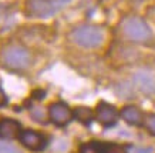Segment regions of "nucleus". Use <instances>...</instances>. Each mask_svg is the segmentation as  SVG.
<instances>
[{
  "label": "nucleus",
  "instance_id": "obj_1",
  "mask_svg": "<svg viewBox=\"0 0 155 153\" xmlns=\"http://www.w3.org/2000/svg\"><path fill=\"white\" fill-rule=\"evenodd\" d=\"M70 0H27L24 10L28 17L48 19L63 10Z\"/></svg>",
  "mask_w": 155,
  "mask_h": 153
},
{
  "label": "nucleus",
  "instance_id": "obj_2",
  "mask_svg": "<svg viewBox=\"0 0 155 153\" xmlns=\"http://www.w3.org/2000/svg\"><path fill=\"white\" fill-rule=\"evenodd\" d=\"M71 40L77 46L84 49H95L101 46L104 42V32L98 26L93 24H83L75 27L70 33Z\"/></svg>",
  "mask_w": 155,
  "mask_h": 153
},
{
  "label": "nucleus",
  "instance_id": "obj_3",
  "mask_svg": "<svg viewBox=\"0 0 155 153\" xmlns=\"http://www.w3.org/2000/svg\"><path fill=\"white\" fill-rule=\"evenodd\" d=\"M31 62L30 53L23 46H17V44H12L3 49L2 52V63L5 67L14 70V72H20L27 69L28 64Z\"/></svg>",
  "mask_w": 155,
  "mask_h": 153
},
{
  "label": "nucleus",
  "instance_id": "obj_4",
  "mask_svg": "<svg viewBox=\"0 0 155 153\" xmlns=\"http://www.w3.org/2000/svg\"><path fill=\"white\" fill-rule=\"evenodd\" d=\"M122 33L131 42H137V43H145L152 36L150 26L138 16H131L124 20Z\"/></svg>",
  "mask_w": 155,
  "mask_h": 153
},
{
  "label": "nucleus",
  "instance_id": "obj_5",
  "mask_svg": "<svg viewBox=\"0 0 155 153\" xmlns=\"http://www.w3.org/2000/svg\"><path fill=\"white\" fill-rule=\"evenodd\" d=\"M132 83L138 90L147 96L155 95V75L151 70L141 69L132 75Z\"/></svg>",
  "mask_w": 155,
  "mask_h": 153
},
{
  "label": "nucleus",
  "instance_id": "obj_6",
  "mask_svg": "<svg viewBox=\"0 0 155 153\" xmlns=\"http://www.w3.org/2000/svg\"><path fill=\"white\" fill-rule=\"evenodd\" d=\"M48 119L51 120V123H54L56 126H67L71 120L74 119L73 116V110L63 102H57L53 103L48 107Z\"/></svg>",
  "mask_w": 155,
  "mask_h": 153
},
{
  "label": "nucleus",
  "instance_id": "obj_7",
  "mask_svg": "<svg viewBox=\"0 0 155 153\" xmlns=\"http://www.w3.org/2000/svg\"><path fill=\"white\" fill-rule=\"evenodd\" d=\"M19 140L24 148L33 150V152H41L47 148V137L34 130H21Z\"/></svg>",
  "mask_w": 155,
  "mask_h": 153
},
{
  "label": "nucleus",
  "instance_id": "obj_8",
  "mask_svg": "<svg viewBox=\"0 0 155 153\" xmlns=\"http://www.w3.org/2000/svg\"><path fill=\"white\" fill-rule=\"evenodd\" d=\"M95 119L104 127H113L118 120V110L107 102H101L95 107Z\"/></svg>",
  "mask_w": 155,
  "mask_h": 153
},
{
  "label": "nucleus",
  "instance_id": "obj_9",
  "mask_svg": "<svg viewBox=\"0 0 155 153\" xmlns=\"http://www.w3.org/2000/svg\"><path fill=\"white\" fill-rule=\"evenodd\" d=\"M21 133V124L14 119H2L0 120V139L12 140L19 137Z\"/></svg>",
  "mask_w": 155,
  "mask_h": 153
},
{
  "label": "nucleus",
  "instance_id": "obj_10",
  "mask_svg": "<svg viewBox=\"0 0 155 153\" xmlns=\"http://www.w3.org/2000/svg\"><path fill=\"white\" fill-rule=\"evenodd\" d=\"M121 117L124 119V122H127L131 126H141L145 119H144V113L138 109L137 106H125L121 110Z\"/></svg>",
  "mask_w": 155,
  "mask_h": 153
},
{
  "label": "nucleus",
  "instance_id": "obj_11",
  "mask_svg": "<svg viewBox=\"0 0 155 153\" xmlns=\"http://www.w3.org/2000/svg\"><path fill=\"white\" fill-rule=\"evenodd\" d=\"M73 116H74V119L78 120L80 123L88 126V124H91L93 119H94L95 113H93V110L90 109V107L81 106V107H77V109L73 112Z\"/></svg>",
  "mask_w": 155,
  "mask_h": 153
},
{
  "label": "nucleus",
  "instance_id": "obj_12",
  "mask_svg": "<svg viewBox=\"0 0 155 153\" xmlns=\"http://www.w3.org/2000/svg\"><path fill=\"white\" fill-rule=\"evenodd\" d=\"M101 153H128L127 148L118 143H107V142H100Z\"/></svg>",
  "mask_w": 155,
  "mask_h": 153
},
{
  "label": "nucleus",
  "instance_id": "obj_13",
  "mask_svg": "<svg viewBox=\"0 0 155 153\" xmlns=\"http://www.w3.org/2000/svg\"><path fill=\"white\" fill-rule=\"evenodd\" d=\"M78 153H101V146H100V142L93 140V142H88V143L81 144Z\"/></svg>",
  "mask_w": 155,
  "mask_h": 153
},
{
  "label": "nucleus",
  "instance_id": "obj_14",
  "mask_svg": "<svg viewBox=\"0 0 155 153\" xmlns=\"http://www.w3.org/2000/svg\"><path fill=\"white\" fill-rule=\"evenodd\" d=\"M0 153H21L14 144L0 140Z\"/></svg>",
  "mask_w": 155,
  "mask_h": 153
},
{
  "label": "nucleus",
  "instance_id": "obj_15",
  "mask_svg": "<svg viewBox=\"0 0 155 153\" xmlns=\"http://www.w3.org/2000/svg\"><path fill=\"white\" fill-rule=\"evenodd\" d=\"M145 127L152 136H155V115H150L145 119Z\"/></svg>",
  "mask_w": 155,
  "mask_h": 153
},
{
  "label": "nucleus",
  "instance_id": "obj_16",
  "mask_svg": "<svg viewBox=\"0 0 155 153\" xmlns=\"http://www.w3.org/2000/svg\"><path fill=\"white\" fill-rule=\"evenodd\" d=\"M7 105V96L5 95V92L3 89L0 87V107H3V106Z\"/></svg>",
  "mask_w": 155,
  "mask_h": 153
},
{
  "label": "nucleus",
  "instance_id": "obj_17",
  "mask_svg": "<svg viewBox=\"0 0 155 153\" xmlns=\"http://www.w3.org/2000/svg\"><path fill=\"white\" fill-rule=\"evenodd\" d=\"M31 96H33L34 99H38V100H40V99H43V97L46 96V92L44 90H36V92H33V95Z\"/></svg>",
  "mask_w": 155,
  "mask_h": 153
}]
</instances>
